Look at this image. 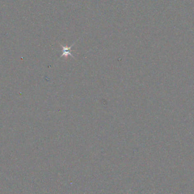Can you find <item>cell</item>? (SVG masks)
<instances>
[{
	"instance_id": "cell-1",
	"label": "cell",
	"mask_w": 194,
	"mask_h": 194,
	"mask_svg": "<svg viewBox=\"0 0 194 194\" xmlns=\"http://www.w3.org/2000/svg\"><path fill=\"white\" fill-rule=\"evenodd\" d=\"M60 46L62 47V54L61 55L60 57H62L63 56H65V57H67L68 56H70L74 58V57L71 54V52H72L71 48H72V47H73V44L70 47L63 46L62 45H60Z\"/></svg>"
}]
</instances>
